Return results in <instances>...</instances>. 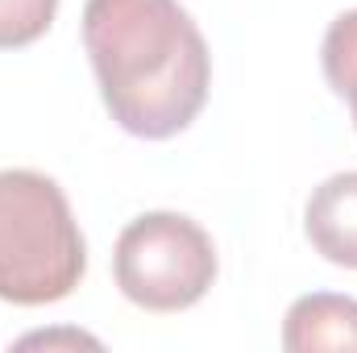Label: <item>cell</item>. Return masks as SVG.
Masks as SVG:
<instances>
[{
    "label": "cell",
    "instance_id": "cell-1",
    "mask_svg": "<svg viewBox=\"0 0 357 353\" xmlns=\"http://www.w3.org/2000/svg\"><path fill=\"white\" fill-rule=\"evenodd\" d=\"M84 50L108 117L142 142L183 133L208 104L212 54L178 0H88Z\"/></svg>",
    "mask_w": 357,
    "mask_h": 353
},
{
    "label": "cell",
    "instance_id": "cell-2",
    "mask_svg": "<svg viewBox=\"0 0 357 353\" xmlns=\"http://www.w3.org/2000/svg\"><path fill=\"white\" fill-rule=\"evenodd\" d=\"M88 274V241L67 191L42 171H0V299L42 308Z\"/></svg>",
    "mask_w": 357,
    "mask_h": 353
},
{
    "label": "cell",
    "instance_id": "cell-3",
    "mask_svg": "<svg viewBox=\"0 0 357 353\" xmlns=\"http://www.w3.org/2000/svg\"><path fill=\"white\" fill-rule=\"evenodd\" d=\"M216 246L183 212H142L112 250V274L129 303L146 312H187L216 283Z\"/></svg>",
    "mask_w": 357,
    "mask_h": 353
},
{
    "label": "cell",
    "instance_id": "cell-4",
    "mask_svg": "<svg viewBox=\"0 0 357 353\" xmlns=\"http://www.w3.org/2000/svg\"><path fill=\"white\" fill-rule=\"evenodd\" d=\"M303 233L324 262L357 270V171L328 175L312 191L303 208Z\"/></svg>",
    "mask_w": 357,
    "mask_h": 353
},
{
    "label": "cell",
    "instance_id": "cell-5",
    "mask_svg": "<svg viewBox=\"0 0 357 353\" xmlns=\"http://www.w3.org/2000/svg\"><path fill=\"white\" fill-rule=\"evenodd\" d=\"M282 350H357V299L337 291L299 295L282 320Z\"/></svg>",
    "mask_w": 357,
    "mask_h": 353
},
{
    "label": "cell",
    "instance_id": "cell-6",
    "mask_svg": "<svg viewBox=\"0 0 357 353\" xmlns=\"http://www.w3.org/2000/svg\"><path fill=\"white\" fill-rule=\"evenodd\" d=\"M320 67H324L328 88L349 104V117L357 129V8L341 13L328 25L324 46H320Z\"/></svg>",
    "mask_w": 357,
    "mask_h": 353
},
{
    "label": "cell",
    "instance_id": "cell-7",
    "mask_svg": "<svg viewBox=\"0 0 357 353\" xmlns=\"http://www.w3.org/2000/svg\"><path fill=\"white\" fill-rule=\"evenodd\" d=\"M59 17V0H0V50L33 46Z\"/></svg>",
    "mask_w": 357,
    "mask_h": 353
},
{
    "label": "cell",
    "instance_id": "cell-8",
    "mask_svg": "<svg viewBox=\"0 0 357 353\" xmlns=\"http://www.w3.org/2000/svg\"><path fill=\"white\" fill-rule=\"evenodd\" d=\"M17 345H21V350H29V345H46V350H50V345H91V350H96L100 341H96V337H84V333H29V337H21Z\"/></svg>",
    "mask_w": 357,
    "mask_h": 353
}]
</instances>
